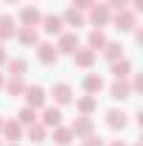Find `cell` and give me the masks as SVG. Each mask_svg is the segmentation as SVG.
Listing matches in <instances>:
<instances>
[{"label": "cell", "instance_id": "d6986e66", "mask_svg": "<svg viewBox=\"0 0 143 146\" xmlns=\"http://www.w3.org/2000/svg\"><path fill=\"white\" fill-rule=\"evenodd\" d=\"M101 87H104V79H101L98 73H90L87 79H84V90L87 93H98Z\"/></svg>", "mask_w": 143, "mask_h": 146}, {"label": "cell", "instance_id": "8992f818", "mask_svg": "<svg viewBox=\"0 0 143 146\" xmlns=\"http://www.w3.org/2000/svg\"><path fill=\"white\" fill-rule=\"evenodd\" d=\"M73 62H76L79 68H90V65L95 62V51H90V48H76V51H73Z\"/></svg>", "mask_w": 143, "mask_h": 146}, {"label": "cell", "instance_id": "6da1fadb", "mask_svg": "<svg viewBox=\"0 0 143 146\" xmlns=\"http://www.w3.org/2000/svg\"><path fill=\"white\" fill-rule=\"evenodd\" d=\"M23 93H25V101H28V107H45V90H42V87H36V84H34V87H25V90H23Z\"/></svg>", "mask_w": 143, "mask_h": 146}, {"label": "cell", "instance_id": "5b68a950", "mask_svg": "<svg viewBox=\"0 0 143 146\" xmlns=\"http://www.w3.org/2000/svg\"><path fill=\"white\" fill-rule=\"evenodd\" d=\"M39 23H42V28H45L48 34H62V25H65L59 14H42Z\"/></svg>", "mask_w": 143, "mask_h": 146}, {"label": "cell", "instance_id": "8fae6325", "mask_svg": "<svg viewBox=\"0 0 143 146\" xmlns=\"http://www.w3.org/2000/svg\"><path fill=\"white\" fill-rule=\"evenodd\" d=\"M3 135H6L11 143H17L20 135H23V124H20V121H6V124H3Z\"/></svg>", "mask_w": 143, "mask_h": 146}, {"label": "cell", "instance_id": "3957f363", "mask_svg": "<svg viewBox=\"0 0 143 146\" xmlns=\"http://www.w3.org/2000/svg\"><path fill=\"white\" fill-rule=\"evenodd\" d=\"M36 56H39V62H42V65H54L56 59H59V51H56L51 42H42V45L36 48Z\"/></svg>", "mask_w": 143, "mask_h": 146}, {"label": "cell", "instance_id": "1f68e13d", "mask_svg": "<svg viewBox=\"0 0 143 146\" xmlns=\"http://www.w3.org/2000/svg\"><path fill=\"white\" fill-rule=\"evenodd\" d=\"M6 59H9V56H6V51H3V45H0V65H3Z\"/></svg>", "mask_w": 143, "mask_h": 146}, {"label": "cell", "instance_id": "8d00e7d4", "mask_svg": "<svg viewBox=\"0 0 143 146\" xmlns=\"http://www.w3.org/2000/svg\"><path fill=\"white\" fill-rule=\"evenodd\" d=\"M11 146H17V143H11Z\"/></svg>", "mask_w": 143, "mask_h": 146}, {"label": "cell", "instance_id": "ffe728a7", "mask_svg": "<svg viewBox=\"0 0 143 146\" xmlns=\"http://www.w3.org/2000/svg\"><path fill=\"white\" fill-rule=\"evenodd\" d=\"M17 121L23 124V127H31V124H36V110L34 107H23L17 115Z\"/></svg>", "mask_w": 143, "mask_h": 146}, {"label": "cell", "instance_id": "9a60e30c", "mask_svg": "<svg viewBox=\"0 0 143 146\" xmlns=\"http://www.w3.org/2000/svg\"><path fill=\"white\" fill-rule=\"evenodd\" d=\"M129 84H126L124 79H118V82H115V84H112V87H109V96H112V98H118V101H124V98H129Z\"/></svg>", "mask_w": 143, "mask_h": 146}, {"label": "cell", "instance_id": "e0dca14e", "mask_svg": "<svg viewBox=\"0 0 143 146\" xmlns=\"http://www.w3.org/2000/svg\"><path fill=\"white\" fill-rule=\"evenodd\" d=\"M6 36H14V17L0 14V39H6Z\"/></svg>", "mask_w": 143, "mask_h": 146}, {"label": "cell", "instance_id": "7402d4cb", "mask_svg": "<svg viewBox=\"0 0 143 146\" xmlns=\"http://www.w3.org/2000/svg\"><path fill=\"white\" fill-rule=\"evenodd\" d=\"M129 70H132V65H129L126 59L112 62V73H115V79H126V76H129Z\"/></svg>", "mask_w": 143, "mask_h": 146}, {"label": "cell", "instance_id": "603a6c76", "mask_svg": "<svg viewBox=\"0 0 143 146\" xmlns=\"http://www.w3.org/2000/svg\"><path fill=\"white\" fill-rule=\"evenodd\" d=\"M90 51H95V48H104L107 45V36H104V31H90Z\"/></svg>", "mask_w": 143, "mask_h": 146}, {"label": "cell", "instance_id": "d6a6232c", "mask_svg": "<svg viewBox=\"0 0 143 146\" xmlns=\"http://www.w3.org/2000/svg\"><path fill=\"white\" fill-rule=\"evenodd\" d=\"M112 146H126V143H121V141H115V143H112Z\"/></svg>", "mask_w": 143, "mask_h": 146}, {"label": "cell", "instance_id": "ac0fdd59", "mask_svg": "<svg viewBox=\"0 0 143 146\" xmlns=\"http://www.w3.org/2000/svg\"><path fill=\"white\" fill-rule=\"evenodd\" d=\"M54 141H56L59 146H68V143L73 141V132H70L68 127H54Z\"/></svg>", "mask_w": 143, "mask_h": 146}, {"label": "cell", "instance_id": "30bf717a", "mask_svg": "<svg viewBox=\"0 0 143 146\" xmlns=\"http://www.w3.org/2000/svg\"><path fill=\"white\" fill-rule=\"evenodd\" d=\"M54 98H56V104H68V101H73V90H70V84H65V82L54 84Z\"/></svg>", "mask_w": 143, "mask_h": 146}, {"label": "cell", "instance_id": "d590c367", "mask_svg": "<svg viewBox=\"0 0 143 146\" xmlns=\"http://www.w3.org/2000/svg\"><path fill=\"white\" fill-rule=\"evenodd\" d=\"M0 129H3V118H0Z\"/></svg>", "mask_w": 143, "mask_h": 146}, {"label": "cell", "instance_id": "52a82bcc", "mask_svg": "<svg viewBox=\"0 0 143 146\" xmlns=\"http://www.w3.org/2000/svg\"><path fill=\"white\" fill-rule=\"evenodd\" d=\"M90 23L93 25H107L109 23V9L107 6H93L90 9Z\"/></svg>", "mask_w": 143, "mask_h": 146}, {"label": "cell", "instance_id": "2e32d148", "mask_svg": "<svg viewBox=\"0 0 143 146\" xmlns=\"http://www.w3.org/2000/svg\"><path fill=\"white\" fill-rule=\"evenodd\" d=\"M107 124L112 129H124L126 127V115L121 112V110H109V112H107Z\"/></svg>", "mask_w": 143, "mask_h": 146}, {"label": "cell", "instance_id": "7a4b0ae2", "mask_svg": "<svg viewBox=\"0 0 143 146\" xmlns=\"http://www.w3.org/2000/svg\"><path fill=\"white\" fill-rule=\"evenodd\" d=\"M79 48V36H76V31H68V34L59 36V45H56V51H62V54H73Z\"/></svg>", "mask_w": 143, "mask_h": 146}, {"label": "cell", "instance_id": "cb8c5ba5", "mask_svg": "<svg viewBox=\"0 0 143 146\" xmlns=\"http://www.w3.org/2000/svg\"><path fill=\"white\" fill-rule=\"evenodd\" d=\"M121 51H124V48H121L118 42H107V45H104V56H107L109 62H118V56H121Z\"/></svg>", "mask_w": 143, "mask_h": 146}, {"label": "cell", "instance_id": "4316f807", "mask_svg": "<svg viewBox=\"0 0 143 146\" xmlns=\"http://www.w3.org/2000/svg\"><path fill=\"white\" fill-rule=\"evenodd\" d=\"M79 110H81L84 115H87V112H93V110H95V98H93V96H84V98L79 101Z\"/></svg>", "mask_w": 143, "mask_h": 146}, {"label": "cell", "instance_id": "e575fe53", "mask_svg": "<svg viewBox=\"0 0 143 146\" xmlns=\"http://www.w3.org/2000/svg\"><path fill=\"white\" fill-rule=\"evenodd\" d=\"M9 3H20V0H9Z\"/></svg>", "mask_w": 143, "mask_h": 146}, {"label": "cell", "instance_id": "9c48e42d", "mask_svg": "<svg viewBox=\"0 0 143 146\" xmlns=\"http://www.w3.org/2000/svg\"><path fill=\"white\" fill-rule=\"evenodd\" d=\"M115 25H118L121 31H129V28H135V11H129V9H121V11H118V17H115Z\"/></svg>", "mask_w": 143, "mask_h": 146}, {"label": "cell", "instance_id": "f1b7e54d", "mask_svg": "<svg viewBox=\"0 0 143 146\" xmlns=\"http://www.w3.org/2000/svg\"><path fill=\"white\" fill-rule=\"evenodd\" d=\"M126 6H129V0H109L107 9H126Z\"/></svg>", "mask_w": 143, "mask_h": 146}, {"label": "cell", "instance_id": "7c38bea8", "mask_svg": "<svg viewBox=\"0 0 143 146\" xmlns=\"http://www.w3.org/2000/svg\"><path fill=\"white\" fill-rule=\"evenodd\" d=\"M70 132H73V135H84V138H87L90 132H93V121H90L87 115H81V118H76V121H73Z\"/></svg>", "mask_w": 143, "mask_h": 146}, {"label": "cell", "instance_id": "83f0119b", "mask_svg": "<svg viewBox=\"0 0 143 146\" xmlns=\"http://www.w3.org/2000/svg\"><path fill=\"white\" fill-rule=\"evenodd\" d=\"M95 0H73V9H93Z\"/></svg>", "mask_w": 143, "mask_h": 146}, {"label": "cell", "instance_id": "4dcf8cb0", "mask_svg": "<svg viewBox=\"0 0 143 146\" xmlns=\"http://www.w3.org/2000/svg\"><path fill=\"white\" fill-rule=\"evenodd\" d=\"M132 9H135V11H140V9H143V0H132Z\"/></svg>", "mask_w": 143, "mask_h": 146}, {"label": "cell", "instance_id": "d4e9b609", "mask_svg": "<svg viewBox=\"0 0 143 146\" xmlns=\"http://www.w3.org/2000/svg\"><path fill=\"white\" fill-rule=\"evenodd\" d=\"M28 138H31L34 143H42V141H45V127H42V124H31V127H28Z\"/></svg>", "mask_w": 143, "mask_h": 146}, {"label": "cell", "instance_id": "277c9868", "mask_svg": "<svg viewBox=\"0 0 143 146\" xmlns=\"http://www.w3.org/2000/svg\"><path fill=\"white\" fill-rule=\"evenodd\" d=\"M39 20H42V11H39L36 6H25V9L20 11V23H23V25H28V28H34Z\"/></svg>", "mask_w": 143, "mask_h": 146}, {"label": "cell", "instance_id": "4fadbf2b", "mask_svg": "<svg viewBox=\"0 0 143 146\" xmlns=\"http://www.w3.org/2000/svg\"><path fill=\"white\" fill-rule=\"evenodd\" d=\"M17 39H20V45H25V48H28V45H36V42H39L36 31H34V28H28V25H23V28L17 31Z\"/></svg>", "mask_w": 143, "mask_h": 146}, {"label": "cell", "instance_id": "484cf974", "mask_svg": "<svg viewBox=\"0 0 143 146\" xmlns=\"http://www.w3.org/2000/svg\"><path fill=\"white\" fill-rule=\"evenodd\" d=\"M25 68H28L25 59H11V62H9V73H11V76H23Z\"/></svg>", "mask_w": 143, "mask_h": 146}, {"label": "cell", "instance_id": "836d02e7", "mask_svg": "<svg viewBox=\"0 0 143 146\" xmlns=\"http://www.w3.org/2000/svg\"><path fill=\"white\" fill-rule=\"evenodd\" d=\"M0 87H3V73H0Z\"/></svg>", "mask_w": 143, "mask_h": 146}, {"label": "cell", "instance_id": "44dd1931", "mask_svg": "<svg viewBox=\"0 0 143 146\" xmlns=\"http://www.w3.org/2000/svg\"><path fill=\"white\" fill-rule=\"evenodd\" d=\"M6 84V90H9V96H20V93L25 90V84H23V76H14L11 82H3Z\"/></svg>", "mask_w": 143, "mask_h": 146}, {"label": "cell", "instance_id": "ba28073f", "mask_svg": "<svg viewBox=\"0 0 143 146\" xmlns=\"http://www.w3.org/2000/svg\"><path fill=\"white\" fill-rule=\"evenodd\" d=\"M62 124V112L56 107H45L42 110V127L48 129V127H59Z\"/></svg>", "mask_w": 143, "mask_h": 146}, {"label": "cell", "instance_id": "5bb4252c", "mask_svg": "<svg viewBox=\"0 0 143 146\" xmlns=\"http://www.w3.org/2000/svg\"><path fill=\"white\" fill-rule=\"evenodd\" d=\"M62 23H68V25H73V28H79V25H84V14H81V9H68L65 11V17H62Z\"/></svg>", "mask_w": 143, "mask_h": 146}, {"label": "cell", "instance_id": "f546056e", "mask_svg": "<svg viewBox=\"0 0 143 146\" xmlns=\"http://www.w3.org/2000/svg\"><path fill=\"white\" fill-rule=\"evenodd\" d=\"M84 146H104V141L95 138V135H87V143H84Z\"/></svg>", "mask_w": 143, "mask_h": 146}]
</instances>
